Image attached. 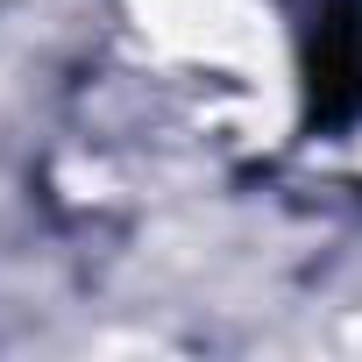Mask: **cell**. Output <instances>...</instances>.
<instances>
[{
	"mask_svg": "<svg viewBox=\"0 0 362 362\" xmlns=\"http://www.w3.org/2000/svg\"><path fill=\"white\" fill-rule=\"evenodd\" d=\"M313 107L327 121L362 107V22L355 15H334L313 43Z\"/></svg>",
	"mask_w": 362,
	"mask_h": 362,
	"instance_id": "cell-1",
	"label": "cell"
}]
</instances>
